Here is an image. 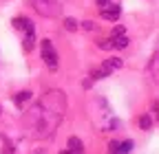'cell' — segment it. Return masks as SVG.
<instances>
[{"mask_svg": "<svg viewBox=\"0 0 159 154\" xmlns=\"http://www.w3.org/2000/svg\"><path fill=\"white\" fill-rule=\"evenodd\" d=\"M122 57H113V60H106L102 66H99L97 71H93V79H104V77H108V75H113L115 71H119V68H122Z\"/></svg>", "mask_w": 159, "mask_h": 154, "instance_id": "cell-3", "label": "cell"}, {"mask_svg": "<svg viewBox=\"0 0 159 154\" xmlns=\"http://www.w3.org/2000/svg\"><path fill=\"white\" fill-rule=\"evenodd\" d=\"M135 148L133 141H111L108 145V154H130Z\"/></svg>", "mask_w": 159, "mask_h": 154, "instance_id": "cell-7", "label": "cell"}, {"mask_svg": "<svg viewBox=\"0 0 159 154\" xmlns=\"http://www.w3.org/2000/svg\"><path fill=\"white\" fill-rule=\"evenodd\" d=\"M111 46H115V49H126V46H128V37H126L124 27H115V29H113V35H111Z\"/></svg>", "mask_w": 159, "mask_h": 154, "instance_id": "cell-5", "label": "cell"}, {"mask_svg": "<svg viewBox=\"0 0 159 154\" xmlns=\"http://www.w3.org/2000/svg\"><path fill=\"white\" fill-rule=\"evenodd\" d=\"M60 154H69V152H66V150H62V152H60Z\"/></svg>", "mask_w": 159, "mask_h": 154, "instance_id": "cell-16", "label": "cell"}, {"mask_svg": "<svg viewBox=\"0 0 159 154\" xmlns=\"http://www.w3.org/2000/svg\"><path fill=\"white\" fill-rule=\"evenodd\" d=\"M139 128H142V130H150V128H152V119L148 117V114L139 117Z\"/></svg>", "mask_w": 159, "mask_h": 154, "instance_id": "cell-11", "label": "cell"}, {"mask_svg": "<svg viewBox=\"0 0 159 154\" xmlns=\"http://www.w3.org/2000/svg\"><path fill=\"white\" fill-rule=\"evenodd\" d=\"M95 2H97V7H99V9H104L106 5H111V2H113V0H95Z\"/></svg>", "mask_w": 159, "mask_h": 154, "instance_id": "cell-14", "label": "cell"}, {"mask_svg": "<svg viewBox=\"0 0 159 154\" xmlns=\"http://www.w3.org/2000/svg\"><path fill=\"white\" fill-rule=\"evenodd\" d=\"M99 49L108 51V49H111V40H99Z\"/></svg>", "mask_w": 159, "mask_h": 154, "instance_id": "cell-13", "label": "cell"}, {"mask_svg": "<svg viewBox=\"0 0 159 154\" xmlns=\"http://www.w3.org/2000/svg\"><path fill=\"white\" fill-rule=\"evenodd\" d=\"M82 24H84V29H86V31H93V29H95V24H93V22H89V20H86V22H82Z\"/></svg>", "mask_w": 159, "mask_h": 154, "instance_id": "cell-15", "label": "cell"}, {"mask_svg": "<svg viewBox=\"0 0 159 154\" xmlns=\"http://www.w3.org/2000/svg\"><path fill=\"white\" fill-rule=\"evenodd\" d=\"M0 112H2V108H0Z\"/></svg>", "mask_w": 159, "mask_h": 154, "instance_id": "cell-17", "label": "cell"}, {"mask_svg": "<svg viewBox=\"0 0 159 154\" xmlns=\"http://www.w3.org/2000/svg\"><path fill=\"white\" fill-rule=\"evenodd\" d=\"M99 13H102L104 20H108V22H117V20H119V15H122V7H119L117 2H111V5H106L104 9H99Z\"/></svg>", "mask_w": 159, "mask_h": 154, "instance_id": "cell-6", "label": "cell"}, {"mask_svg": "<svg viewBox=\"0 0 159 154\" xmlns=\"http://www.w3.org/2000/svg\"><path fill=\"white\" fill-rule=\"evenodd\" d=\"M31 5L38 13H42L47 18H57L62 13L64 7V0H31Z\"/></svg>", "mask_w": 159, "mask_h": 154, "instance_id": "cell-2", "label": "cell"}, {"mask_svg": "<svg viewBox=\"0 0 159 154\" xmlns=\"http://www.w3.org/2000/svg\"><path fill=\"white\" fill-rule=\"evenodd\" d=\"M64 108H66L64 92L51 90L33 110H29L25 123L33 130V132H31L33 137H49V134L57 128V123L62 121Z\"/></svg>", "mask_w": 159, "mask_h": 154, "instance_id": "cell-1", "label": "cell"}, {"mask_svg": "<svg viewBox=\"0 0 159 154\" xmlns=\"http://www.w3.org/2000/svg\"><path fill=\"white\" fill-rule=\"evenodd\" d=\"M64 27H66V31H77L80 29L77 20H73V18H64Z\"/></svg>", "mask_w": 159, "mask_h": 154, "instance_id": "cell-12", "label": "cell"}, {"mask_svg": "<svg viewBox=\"0 0 159 154\" xmlns=\"http://www.w3.org/2000/svg\"><path fill=\"white\" fill-rule=\"evenodd\" d=\"M69 154H84V148H82V141L77 137H71L69 139V148H66Z\"/></svg>", "mask_w": 159, "mask_h": 154, "instance_id": "cell-9", "label": "cell"}, {"mask_svg": "<svg viewBox=\"0 0 159 154\" xmlns=\"http://www.w3.org/2000/svg\"><path fill=\"white\" fill-rule=\"evenodd\" d=\"M42 60H44V64H47L49 71H57L60 57H57V51L53 49L51 40H42Z\"/></svg>", "mask_w": 159, "mask_h": 154, "instance_id": "cell-4", "label": "cell"}, {"mask_svg": "<svg viewBox=\"0 0 159 154\" xmlns=\"http://www.w3.org/2000/svg\"><path fill=\"white\" fill-rule=\"evenodd\" d=\"M13 101H16L18 108H22L27 101H31V92H29V90H20V92L16 95V99H13Z\"/></svg>", "mask_w": 159, "mask_h": 154, "instance_id": "cell-10", "label": "cell"}, {"mask_svg": "<svg viewBox=\"0 0 159 154\" xmlns=\"http://www.w3.org/2000/svg\"><path fill=\"white\" fill-rule=\"evenodd\" d=\"M13 27H16V29H20V31H25L27 35H35L33 22L29 20V18H16V20H13Z\"/></svg>", "mask_w": 159, "mask_h": 154, "instance_id": "cell-8", "label": "cell"}]
</instances>
